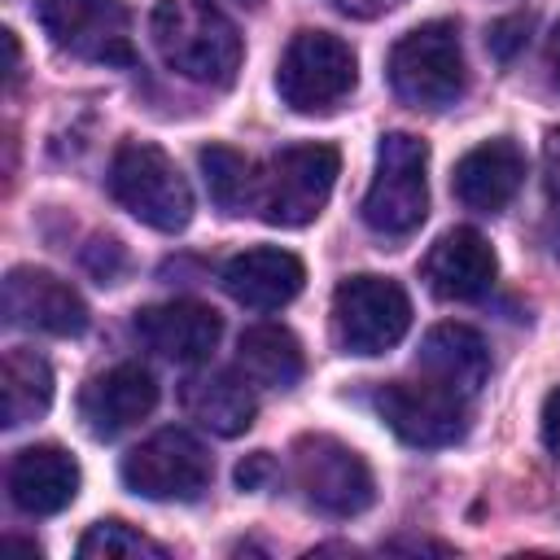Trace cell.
<instances>
[{"instance_id":"12","label":"cell","mask_w":560,"mask_h":560,"mask_svg":"<svg viewBox=\"0 0 560 560\" xmlns=\"http://www.w3.org/2000/svg\"><path fill=\"white\" fill-rule=\"evenodd\" d=\"M4 319L13 328L48 332V337H79L88 328V302L79 289L44 267H13L4 276Z\"/></svg>"},{"instance_id":"20","label":"cell","mask_w":560,"mask_h":560,"mask_svg":"<svg viewBox=\"0 0 560 560\" xmlns=\"http://www.w3.org/2000/svg\"><path fill=\"white\" fill-rule=\"evenodd\" d=\"M184 411L201 429H210L219 438H236L254 424V411H258L254 381L236 376V372H201L184 385Z\"/></svg>"},{"instance_id":"23","label":"cell","mask_w":560,"mask_h":560,"mask_svg":"<svg viewBox=\"0 0 560 560\" xmlns=\"http://www.w3.org/2000/svg\"><path fill=\"white\" fill-rule=\"evenodd\" d=\"M201 175H206V188H210V201L228 214H241L254 206L258 197V175L249 166L245 153L228 149V144H210L201 149Z\"/></svg>"},{"instance_id":"24","label":"cell","mask_w":560,"mask_h":560,"mask_svg":"<svg viewBox=\"0 0 560 560\" xmlns=\"http://www.w3.org/2000/svg\"><path fill=\"white\" fill-rule=\"evenodd\" d=\"M79 556L83 560H122V556H149V560H162L166 547L144 538L140 529H131L127 521H96L83 538H79Z\"/></svg>"},{"instance_id":"29","label":"cell","mask_w":560,"mask_h":560,"mask_svg":"<svg viewBox=\"0 0 560 560\" xmlns=\"http://www.w3.org/2000/svg\"><path fill=\"white\" fill-rule=\"evenodd\" d=\"M542 171H547V188L560 197V127L547 136V144H542Z\"/></svg>"},{"instance_id":"31","label":"cell","mask_w":560,"mask_h":560,"mask_svg":"<svg viewBox=\"0 0 560 560\" xmlns=\"http://www.w3.org/2000/svg\"><path fill=\"white\" fill-rule=\"evenodd\" d=\"M228 4H241V9H258L262 0H228Z\"/></svg>"},{"instance_id":"18","label":"cell","mask_w":560,"mask_h":560,"mask_svg":"<svg viewBox=\"0 0 560 560\" xmlns=\"http://www.w3.org/2000/svg\"><path fill=\"white\" fill-rule=\"evenodd\" d=\"M416 372L459 398H477L486 376H490V350L481 341L477 328L468 324H438L424 332L420 354H416Z\"/></svg>"},{"instance_id":"21","label":"cell","mask_w":560,"mask_h":560,"mask_svg":"<svg viewBox=\"0 0 560 560\" xmlns=\"http://www.w3.org/2000/svg\"><path fill=\"white\" fill-rule=\"evenodd\" d=\"M236 359L245 368V376L254 385H267V389H293L306 372V359H302V346L289 328L280 324H254L241 332V346H236Z\"/></svg>"},{"instance_id":"4","label":"cell","mask_w":560,"mask_h":560,"mask_svg":"<svg viewBox=\"0 0 560 560\" xmlns=\"http://www.w3.org/2000/svg\"><path fill=\"white\" fill-rule=\"evenodd\" d=\"M337 175H341V153L332 144H315V140L289 144L258 175L254 210L271 228H306L328 206Z\"/></svg>"},{"instance_id":"25","label":"cell","mask_w":560,"mask_h":560,"mask_svg":"<svg viewBox=\"0 0 560 560\" xmlns=\"http://www.w3.org/2000/svg\"><path fill=\"white\" fill-rule=\"evenodd\" d=\"M525 31H529V22H525V18H503V22H494V26H490L486 44H490V52H494L499 61H508V57L525 44Z\"/></svg>"},{"instance_id":"11","label":"cell","mask_w":560,"mask_h":560,"mask_svg":"<svg viewBox=\"0 0 560 560\" xmlns=\"http://www.w3.org/2000/svg\"><path fill=\"white\" fill-rule=\"evenodd\" d=\"M468 398L416 376V381H389L376 394L381 420L407 442V446H451L468 429Z\"/></svg>"},{"instance_id":"28","label":"cell","mask_w":560,"mask_h":560,"mask_svg":"<svg viewBox=\"0 0 560 560\" xmlns=\"http://www.w3.org/2000/svg\"><path fill=\"white\" fill-rule=\"evenodd\" d=\"M341 13H350V18H381V13H389V9H398V4H407V0H332Z\"/></svg>"},{"instance_id":"16","label":"cell","mask_w":560,"mask_h":560,"mask_svg":"<svg viewBox=\"0 0 560 560\" xmlns=\"http://www.w3.org/2000/svg\"><path fill=\"white\" fill-rule=\"evenodd\" d=\"M494 271H499V258L477 228L442 232L424 258V284L446 302H472L490 293Z\"/></svg>"},{"instance_id":"30","label":"cell","mask_w":560,"mask_h":560,"mask_svg":"<svg viewBox=\"0 0 560 560\" xmlns=\"http://www.w3.org/2000/svg\"><path fill=\"white\" fill-rule=\"evenodd\" d=\"M547 70H551V79L560 83V18H556V26H551V35H547Z\"/></svg>"},{"instance_id":"14","label":"cell","mask_w":560,"mask_h":560,"mask_svg":"<svg viewBox=\"0 0 560 560\" xmlns=\"http://www.w3.org/2000/svg\"><path fill=\"white\" fill-rule=\"evenodd\" d=\"M153 407H158V381L140 363H114L109 372L92 376L79 398V416L92 438H118L131 424H140Z\"/></svg>"},{"instance_id":"1","label":"cell","mask_w":560,"mask_h":560,"mask_svg":"<svg viewBox=\"0 0 560 560\" xmlns=\"http://www.w3.org/2000/svg\"><path fill=\"white\" fill-rule=\"evenodd\" d=\"M149 31L158 57L188 83L228 88L241 70V35L214 0H158Z\"/></svg>"},{"instance_id":"22","label":"cell","mask_w":560,"mask_h":560,"mask_svg":"<svg viewBox=\"0 0 560 560\" xmlns=\"http://www.w3.org/2000/svg\"><path fill=\"white\" fill-rule=\"evenodd\" d=\"M0 402H4V424H31L48 411L52 402V368L35 350H9L0 368Z\"/></svg>"},{"instance_id":"7","label":"cell","mask_w":560,"mask_h":560,"mask_svg":"<svg viewBox=\"0 0 560 560\" xmlns=\"http://www.w3.org/2000/svg\"><path fill=\"white\" fill-rule=\"evenodd\" d=\"M293 481L302 499L324 516H359L376 499L368 459L332 433H302L293 442Z\"/></svg>"},{"instance_id":"27","label":"cell","mask_w":560,"mask_h":560,"mask_svg":"<svg viewBox=\"0 0 560 560\" xmlns=\"http://www.w3.org/2000/svg\"><path fill=\"white\" fill-rule=\"evenodd\" d=\"M267 477H271V455H267V451L241 459V468H236V486H241V490H258Z\"/></svg>"},{"instance_id":"19","label":"cell","mask_w":560,"mask_h":560,"mask_svg":"<svg viewBox=\"0 0 560 560\" xmlns=\"http://www.w3.org/2000/svg\"><path fill=\"white\" fill-rule=\"evenodd\" d=\"M9 494L26 516H52L79 494V464L61 446H26L9 464Z\"/></svg>"},{"instance_id":"26","label":"cell","mask_w":560,"mask_h":560,"mask_svg":"<svg viewBox=\"0 0 560 560\" xmlns=\"http://www.w3.org/2000/svg\"><path fill=\"white\" fill-rule=\"evenodd\" d=\"M542 446L560 459V385L547 394V402H542Z\"/></svg>"},{"instance_id":"9","label":"cell","mask_w":560,"mask_h":560,"mask_svg":"<svg viewBox=\"0 0 560 560\" xmlns=\"http://www.w3.org/2000/svg\"><path fill=\"white\" fill-rule=\"evenodd\" d=\"M214 459L188 429H158L122 455V481L153 503H192L210 490Z\"/></svg>"},{"instance_id":"17","label":"cell","mask_w":560,"mask_h":560,"mask_svg":"<svg viewBox=\"0 0 560 560\" xmlns=\"http://www.w3.org/2000/svg\"><path fill=\"white\" fill-rule=\"evenodd\" d=\"M521 179H525V153H521V144L508 140V136H494V140H481L477 149H468L455 162L451 188H455V197L468 210L499 214L516 197Z\"/></svg>"},{"instance_id":"15","label":"cell","mask_w":560,"mask_h":560,"mask_svg":"<svg viewBox=\"0 0 560 560\" xmlns=\"http://www.w3.org/2000/svg\"><path fill=\"white\" fill-rule=\"evenodd\" d=\"M223 289L232 302L249 306V311H280L289 306L298 293H302V280H306V267L298 254L289 249H276V245H254V249H241L223 262L219 271Z\"/></svg>"},{"instance_id":"13","label":"cell","mask_w":560,"mask_h":560,"mask_svg":"<svg viewBox=\"0 0 560 560\" xmlns=\"http://www.w3.org/2000/svg\"><path fill=\"white\" fill-rule=\"evenodd\" d=\"M131 328H136L140 346H149L153 354H162L171 363H206L223 337L219 311H210L206 302H188V298L136 311Z\"/></svg>"},{"instance_id":"8","label":"cell","mask_w":560,"mask_h":560,"mask_svg":"<svg viewBox=\"0 0 560 560\" xmlns=\"http://www.w3.org/2000/svg\"><path fill=\"white\" fill-rule=\"evenodd\" d=\"M411 328V298L389 276H350L332 293V337L346 354H385Z\"/></svg>"},{"instance_id":"6","label":"cell","mask_w":560,"mask_h":560,"mask_svg":"<svg viewBox=\"0 0 560 560\" xmlns=\"http://www.w3.org/2000/svg\"><path fill=\"white\" fill-rule=\"evenodd\" d=\"M429 149L407 131H389L376 144V175L363 197V223L381 236H411L429 214Z\"/></svg>"},{"instance_id":"2","label":"cell","mask_w":560,"mask_h":560,"mask_svg":"<svg viewBox=\"0 0 560 560\" xmlns=\"http://www.w3.org/2000/svg\"><path fill=\"white\" fill-rule=\"evenodd\" d=\"M109 192L114 201L158 232H179L192 219V188L166 149L149 140H127L114 149L109 162Z\"/></svg>"},{"instance_id":"3","label":"cell","mask_w":560,"mask_h":560,"mask_svg":"<svg viewBox=\"0 0 560 560\" xmlns=\"http://www.w3.org/2000/svg\"><path fill=\"white\" fill-rule=\"evenodd\" d=\"M389 83L416 109H446L468 88L464 44L455 22H424L389 48Z\"/></svg>"},{"instance_id":"10","label":"cell","mask_w":560,"mask_h":560,"mask_svg":"<svg viewBox=\"0 0 560 560\" xmlns=\"http://www.w3.org/2000/svg\"><path fill=\"white\" fill-rule=\"evenodd\" d=\"M39 26L44 35L96 66H131L136 44H131V13L122 0H39Z\"/></svg>"},{"instance_id":"5","label":"cell","mask_w":560,"mask_h":560,"mask_svg":"<svg viewBox=\"0 0 560 560\" xmlns=\"http://www.w3.org/2000/svg\"><path fill=\"white\" fill-rule=\"evenodd\" d=\"M354 48L332 31H298L276 70V92L293 114H328L354 92Z\"/></svg>"}]
</instances>
